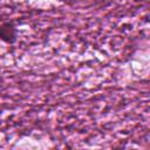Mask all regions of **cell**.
I'll list each match as a JSON object with an SVG mask.
<instances>
[{"label":"cell","mask_w":150,"mask_h":150,"mask_svg":"<svg viewBox=\"0 0 150 150\" xmlns=\"http://www.w3.org/2000/svg\"><path fill=\"white\" fill-rule=\"evenodd\" d=\"M11 30H14V28L12 27V25H8L7 30H5V27L2 25L0 27V38L4 39V40H6V41H8V42H12L14 40V32L11 33Z\"/></svg>","instance_id":"obj_1"}]
</instances>
